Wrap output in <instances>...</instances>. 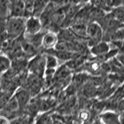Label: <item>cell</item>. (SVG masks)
Returning a JSON list of instances; mask_svg holds the SVG:
<instances>
[{
    "instance_id": "6da1fadb",
    "label": "cell",
    "mask_w": 124,
    "mask_h": 124,
    "mask_svg": "<svg viewBox=\"0 0 124 124\" xmlns=\"http://www.w3.org/2000/svg\"><path fill=\"white\" fill-rule=\"evenodd\" d=\"M26 18L9 16L5 22V29L9 39H16L24 33Z\"/></svg>"
},
{
    "instance_id": "7a4b0ae2",
    "label": "cell",
    "mask_w": 124,
    "mask_h": 124,
    "mask_svg": "<svg viewBox=\"0 0 124 124\" xmlns=\"http://www.w3.org/2000/svg\"><path fill=\"white\" fill-rule=\"evenodd\" d=\"M103 34V30L99 23L97 22L88 23L86 29L87 44L89 46H92L97 43L102 41Z\"/></svg>"
},
{
    "instance_id": "3957f363",
    "label": "cell",
    "mask_w": 124,
    "mask_h": 124,
    "mask_svg": "<svg viewBox=\"0 0 124 124\" xmlns=\"http://www.w3.org/2000/svg\"><path fill=\"white\" fill-rule=\"evenodd\" d=\"M28 69L32 75L41 78L46 69L45 56H37L28 64Z\"/></svg>"
},
{
    "instance_id": "277c9868",
    "label": "cell",
    "mask_w": 124,
    "mask_h": 124,
    "mask_svg": "<svg viewBox=\"0 0 124 124\" xmlns=\"http://www.w3.org/2000/svg\"><path fill=\"white\" fill-rule=\"evenodd\" d=\"M42 24L39 17L31 16L26 18L25 23V36H30V35H34L40 33L42 29Z\"/></svg>"
},
{
    "instance_id": "5b68a950",
    "label": "cell",
    "mask_w": 124,
    "mask_h": 124,
    "mask_svg": "<svg viewBox=\"0 0 124 124\" xmlns=\"http://www.w3.org/2000/svg\"><path fill=\"white\" fill-rule=\"evenodd\" d=\"M120 113L116 111L105 110L99 115V117L102 124H120Z\"/></svg>"
},
{
    "instance_id": "8992f818",
    "label": "cell",
    "mask_w": 124,
    "mask_h": 124,
    "mask_svg": "<svg viewBox=\"0 0 124 124\" xmlns=\"http://www.w3.org/2000/svg\"><path fill=\"white\" fill-rule=\"evenodd\" d=\"M110 50V46L108 43L106 41L102 40L97 43L95 45L90 46L89 51L93 57H99L103 54H107Z\"/></svg>"
},
{
    "instance_id": "52a82bcc",
    "label": "cell",
    "mask_w": 124,
    "mask_h": 124,
    "mask_svg": "<svg viewBox=\"0 0 124 124\" xmlns=\"http://www.w3.org/2000/svg\"><path fill=\"white\" fill-rule=\"evenodd\" d=\"M14 97L19 104V108H23L26 107L27 105L29 104L31 95L27 89L23 88L20 89H18L16 92V93L14 94Z\"/></svg>"
},
{
    "instance_id": "ba28073f",
    "label": "cell",
    "mask_w": 124,
    "mask_h": 124,
    "mask_svg": "<svg viewBox=\"0 0 124 124\" xmlns=\"http://www.w3.org/2000/svg\"><path fill=\"white\" fill-rule=\"evenodd\" d=\"M9 16L25 18V6L22 0H15L10 2Z\"/></svg>"
},
{
    "instance_id": "9c48e42d",
    "label": "cell",
    "mask_w": 124,
    "mask_h": 124,
    "mask_svg": "<svg viewBox=\"0 0 124 124\" xmlns=\"http://www.w3.org/2000/svg\"><path fill=\"white\" fill-rule=\"evenodd\" d=\"M58 41L57 34L54 32H48L44 34L42 40V46L46 50L54 48L56 44Z\"/></svg>"
},
{
    "instance_id": "30bf717a",
    "label": "cell",
    "mask_w": 124,
    "mask_h": 124,
    "mask_svg": "<svg viewBox=\"0 0 124 124\" xmlns=\"http://www.w3.org/2000/svg\"><path fill=\"white\" fill-rule=\"evenodd\" d=\"M97 87L93 85L92 83H90L88 81L85 85H83L79 89L81 91V95L84 98L91 99L92 98L97 97Z\"/></svg>"
},
{
    "instance_id": "8fae6325",
    "label": "cell",
    "mask_w": 124,
    "mask_h": 124,
    "mask_svg": "<svg viewBox=\"0 0 124 124\" xmlns=\"http://www.w3.org/2000/svg\"><path fill=\"white\" fill-rule=\"evenodd\" d=\"M19 109H20L19 106V104L17 102L16 99V98L14 97V95H13L12 98L9 100V102L6 105L5 108L2 109V111L4 112V114H2V116H6V115L14 114Z\"/></svg>"
},
{
    "instance_id": "7c38bea8",
    "label": "cell",
    "mask_w": 124,
    "mask_h": 124,
    "mask_svg": "<svg viewBox=\"0 0 124 124\" xmlns=\"http://www.w3.org/2000/svg\"><path fill=\"white\" fill-rule=\"evenodd\" d=\"M10 16V2L0 0V20H6Z\"/></svg>"
},
{
    "instance_id": "4fadbf2b",
    "label": "cell",
    "mask_w": 124,
    "mask_h": 124,
    "mask_svg": "<svg viewBox=\"0 0 124 124\" xmlns=\"http://www.w3.org/2000/svg\"><path fill=\"white\" fill-rule=\"evenodd\" d=\"M110 13L116 20L122 24H124V5L112 9Z\"/></svg>"
},
{
    "instance_id": "5bb4252c",
    "label": "cell",
    "mask_w": 124,
    "mask_h": 124,
    "mask_svg": "<svg viewBox=\"0 0 124 124\" xmlns=\"http://www.w3.org/2000/svg\"><path fill=\"white\" fill-rule=\"evenodd\" d=\"M54 119L53 116H50V113L44 112L40 116H39L37 118L34 124H53Z\"/></svg>"
},
{
    "instance_id": "9a60e30c",
    "label": "cell",
    "mask_w": 124,
    "mask_h": 124,
    "mask_svg": "<svg viewBox=\"0 0 124 124\" xmlns=\"http://www.w3.org/2000/svg\"><path fill=\"white\" fill-rule=\"evenodd\" d=\"M12 62L8 57L0 55V74H4L11 68Z\"/></svg>"
},
{
    "instance_id": "2e32d148",
    "label": "cell",
    "mask_w": 124,
    "mask_h": 124,
    "mask_svg": "<svg viewBox=\"0 0 124 124\" xmlns=\"http://www.w3.org/2000/svg\"><path fill=\"white\" fill-rule=\"evenodd\" d=\"M45 64L46 68H57L58 66V60L57 58L51 55L46 54L45 55Z\"/></svg>"
},
{
    "instance_id": "e0dca14e",
    "label": "cell",
    "mask_w": 124,
    "mask_h": 124,
    "mask_svg": "<svg viewBox=\"0 0 124 124\" xmlns=\"http://www.w3.org/2000/svg\"><path fill=\"white\" fill-rule=\"evenodd\" d=\"M120 64L124 67V52H119L115 57Z\"/></svg>"
},
{
    "instance_id": "ac0fdd59",
    "label": "cell",
    "mask_w": 124,
    "mask_h": 124,
    "mask_svg": "<svg viewBox=\"0 0 124 124\" xmlns=\"http://www.w3.org/2000/svg\"><path fill=\"white\" fill-rule=\"evenodd\" d=\"M0 124H10L9 119L6 116L0 115Z\"/></svg>"
},
{
    "instance_id": "d6986e66",
    "label": "cell",
    "mask_w": 124,
    "mask_h": 124,
    "mask_svg": "<svg viewBox=\"0 0 124 124\" xmlns=\"http://www.w3.org/2000/svg\"><path fill=\"white\" fill-rule=\"evenodd\" d=\"M119 123L120 124H124V112L120 113V116H119Z\"/></svg>"
},
{
    "instance_id": "ffe728a7",
    "label": "cell",
    "mask_w": 124,
    "mask_h": 124,
    "mask_svg": "<svg viewBox=\"0 0 124 124\" xmlns=\"http://www.w3.org/2000/svg\"><path fill=\"white\" fill-rule=\"evenodd\" d=\"M9 1L11 2H13V1H15V0H9Z\"/></svg>"
},
{
    "instance_id": "44dd1931",
    "label": "cell",
    "mask_w": 124,
    "mask_h": 124,
    "mask_svg": "<svg viewBox=\"0 0 124 124\" xmlns=\"http://www.w3.org/2000/svg\"><path fill=\"white\" fill-rule=\"evenodd\" d=\"M0 48H1V46H0Z\"/></svg>"
}]
</instances>
